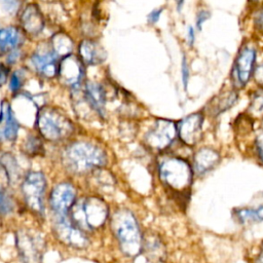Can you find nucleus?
<instances>
[{"label":"nucleus","instance_id":"nucleus-33","mask_svg":"<svg viewBox=\"0 0 263 263\" xmlns=\"http://www.w3.org/2000/svg\"><path fill=\"white\" fill-rule=\"evenodd\" d=\"M162 11H163V8H155V9L151 10V11L148 13V15H147V21H148V23H149L150 25L156 24V23L159 21Z\"/></svg>","mask_w":263,"mask_h":263},{"label":"nucleus","instance_id":"nucleus-26","mask_svg":"<svg viewBox=\"0 0 263 263\" xmlns=\"http://www.w3.org/2000/svg\"><path fill=\"white\" fill-rule=\"evenodd\" d=\"M249 111L255 116L263 117V90H258L253 95Z\"/></svg>","mask_w":263,"mask_h":263},{"label":"nucleus","instance_id":"nucleus-9","mask_svg":"<svg viewBox=\"0 0 263 263\" xmlns=\"http://www.w3.org/2000/svg\"><path fill=\"white\" fill-rule=\"evenodd\" d=\"M178 135L177 125L168 119H157L145 135V143L151 149L163 150L167 148Z\"/></svg>","mask_w":263,"mask_h":263},{"label":"nucleus","instance_id":"nucleus-38","mask_svg":"<svg viewBox=\"0 0 263 263\" xmlns=\"http://www.w3.org/2000/svg\"><path fill=\"white\" fill-rule=\"evenodd\" d=\"M255 77L258 81V83L263 85V65H261V67H259L256 71H255Z\"/></svg>","mask_w":263,"mask_h":263},{"label":"nucleus","instance_id":"nucleus-17","mask_svg":"<svg viewBox=\"0 0 263 263\" xmlns=\"http://www.w3.org/2000/svg\"><path fill=\"white\" fill-rule=\"evenodd\" d=\"M83 98L89 108L101 117L105 114L106 92L102 84L99 82L87 81L84 86Z\"/></svg>","mask_w":263,"mask_h":263},{"label":"nucleus","instance_id":"nucleus-13","mask_svg":"<svg viewBox=\"0 0 263 263\" xmlns=\"http://www.w3.org/2000/svg\"><path fill=\"white\" fill-rule=\"evenodd\" d=\"M202 121L201 113H193L180 120L177 125L180 140L188 146H194L201 137Z\"/></svg>","mask_w":263,"mask_h":263},{"label":"nucleus","instance_id":"nucleus-11","mask_svg":"<svg viewBox=\"0 0 263 263\" xmlns=\"http://www.w3.org/2000/svg\"><path fill=\"white\" fill-rule=\"evenodd\" d=\"M60 80L72 88L79 87L84 76V64L80 58L73 54L63 57L58 69Z\"/></svg>","mask_w":263,"mask_h":263},{"label":"nucleus","instance_id":"nucleus-2","mask_svg":"<svg viewBox=\"0 0 263 263\" xmlns=\"http://www.w3.org/2000/svg\"><path fill=\"white\" fill-rule=\"evenodd\" d=\"M64 165L75 174L87 173L106 164L107 156L102 148L87 142H75L63 152Z\"/></svg>","mask_w":263,"mask_h":263},{"label":"nucleus","instance_id":"nucleus-21","mask_svg":"<svg viewBox=\"0 0 263 263\" xmlns=\"http://www.w3.org/2000/svg\"><path fill=\"white\" fill-rule=\"evenodd\" d=\"M142 250L145 251L147 258L151 261L159 262L165 258L164 246L157 235H147L146 238L143 239Z\"/></svg>","mask_w":263,"mask_h":263},{"label":"nucleus","instance_id":"nucleus-35","mask_svg":"<svg viewBox=\"0 0 263 263\" xmlns=\"http://www.w3.org/2000/svg\"><path fill=\"white\" fill-rule=\"evenodd\" d=\"M255 145L257 148V152L259 154L260 159L263 161V133L258 135L255 140Z\"/></svg>","mask_w":263,"mask_h":263},{"label":"nucleus","instance_id":"nucleus-4","mask_svg":"<svg viewBox=\"0 0 263 263\" xmlns=\"http://www.w3.org/2000/svg\"><path fill=\"white\" fill-rule=\"evenodd\" d=\"M161 182L172 191L186 194L192 183V168L190 164L179 157H167L161 160L158 167Z\"/></svg>","mask_w":263,"mask_h":263},{"label":"nucleus","instance_id":"nucleus-7","mask_svg":"<svg viewBox=\"0 0 263 263\" xmlns=\"http://www.w3.org/2000/svg\"><path fill=\"white\" fill-rule=\"evenodd\" d=\"M46 180L41 172H30L22 184V192L27 205L37 214L43 213V195Z\"/></svg>","mask_w":263,"mask_h":263},{"label":"nucleus","instance_id":"nucleus-30","mask_svg":"<svg viewBox=\"0 0 263 263\" xmlns=\"http://www.w3.org/2000/svg\"><path fill=\"white\" fill-rule=\"evenodd\" d=\"M3 9L9 13H15L21 6L22 0H0Z\"/></svg>","mask_w":263,"mask_h":263},{"label":"nucleus","instance_id":"nucleus-15","mask_svg":"<svg viewBox=\"0 0 263 263\" xmlns=\"http://www.w3.org/2000/svg\"><path fill=\"white\" fill-rule=\"evenodd\" d=\"M18 122L7 101H3L0 109V142H13L18 134Z\"/></svg>","mask_w":263,"mask_h":263},{"label":"nucleus","instance_id":"nucleus-8","mask_svg":"<svg viewBox=\"0 0 263 263\" xmlns=\"http://www.w3.org/2000/svg\"><path fill=\"white\" fill-rule=\"evenodd\" d=\"M16 247L23 263H41L44 245L39 234L29 229L18 230Z\"/></svg>","mask_w":263,"mask_h":263},{"label":"nucleus","instance_id":"nucleus-16","mask_svg":"<svg viewBox=\"0 0 263 263\" xmlns=\"http://www.w3.org/2000/svg\"><path fill=\"white\" fill-rule=\"evenodd\" d=\"M21 25L24 31L30 35H38L45 26L43 14L36 4H28L22 11Z\"/></svg>","mask_w":263,"mask_h":263},{"label":"nucleus","instance_id":"nucleus-32","mask_svg":"<svg viewBox=\"0 0 263 263\" xmlns=\"http://www.w3.org/2000/svg\"><path fill=\"white\" fill-rule=\"evenodd\" d=\"M211 16L210 12L208 10H200L197 14H196V20H195V27L197 30H201L203 23L209 20Z\"/></svg>","mask_w":263,"mask_h":263},{"label":"nucleus","instance_id":"nucleus-40","mask_svg":"<svg viewBox=\"0 0 263 263\" xmlns=\"http://www.w3.org/2000/svg\"><path fill=\"white\" fill-rule=\"evenodd\" d=\"M184 2H185V0H176V4H177V9H178V11H181Z\"/></svg>","mask_w":263,"mask_h":263},{"label":"nucleus","instance_id":"nucleus-18","mask_svg":"<svg viewBox=\"0 0 263 263\" xmlns=\"http://www.w3.org/2000/svg\"><path fill=\"white\" fill-rule=\"evenodd\" d=\"M78 55L84 65L97 66L105 61L106 53L100 43L84 39L78 45Z\"/></svg>","mask_w":263,"mask_h":263},{"label":"nucleus","instance_id":"nucleus-36","mask_svg":"<svg viewBox=\"0 0 263 263\" xmlns=\"http://www.w3.org/2000/svg\"><path fill=\"white\" fill-rule=\"evenodd\" d=\"M187 42L189 46H192L195 42V30L192 26H189L187 29Z\"/></svg>","mask_w":263,"mask_h":263},{"label":"nucleus","instance_id":"nucleus-22","mask_svg":"<svg viewBox=\"0 0 263 263\" xmlns=\"http://www.w3.org/2000/svg\"><path fill=\"white\" fill-rule=\"evenodd\" d=\"M51 48L58 57H66L73 49V40L66 33H57L51 38Z\"/></svg>","mask_w":263,"mask_h":263},{"label":"nucleus","instance_id":"nucleus-5","mask_svg":"<svg viewBox=\"0 0 263 263\" xmlns=\"http://www.w3.org/2000/svg\"><path fill=\"white\" fill-rule=\"evenodd\" d=\"M36 125L40 135L51 142L66 139L73 132L71 120L62 111L52 107H44L37 112Z\"/></svg>","mask_w":263,"mask_h":263},{"label":"nucleus","instance_id":"nucleus-25","mask_svg":"<svg viewBox=\"0 0 263 263\" xmlns=\"http://www.w3.org/2000/svg\"><path fill=\"white\" fill-rule=\"evenodd\" d=\"M24 151L28 155H37V154H39L42 151L41 141L33 135L28 136L25 143H24Z\"/></svg>","mask_w":263,"mask_h":263},{"label":"nucleus","instance_id":"nucleus-31","mask_svg":"<svg viewBox=\"0 0 263 263\" xmlns=\"http://www.w3.org/2000/svg\"><path fill=\"white\" fill-rule=\"evenodd\" d=\"M181 77H182L184 88L187 89V85H188V81H189V77H190V71H189V66H188L186 57H183L182 62H181Z\"/></svg>","mask_w":263,"mask_h":263},{"label":"nucleus","instance_id":"nucleus-20","mask_svg":"<svg viewBox=\"0 0 263 263\" xmlns=\"http://www.w3.org/2000/svg\"><path fill=\"white\" fill-rule=\"evenodd\" d=\"M24 40L23 33L14 26H8L0 29V52L8 53L18 48Z\"/></svg>","mask_w":263,"mask_h":263},{"label":"nucleus","instance_id":"nucleus-39","mask_svg":"<svg viewBox=\"0 0 263 263\" xmlns=\"http://www.w3.org/2000/svg\"><path fill=\"white\" fill-rule=\"evenodd\" d=\"M256 263H263V243H262V247H261V250H260V253L256 259Z\"/></svg>","mask_w":263,"mask_h":263},{"label":"nucleus","instance_id":"nucleus-27","mask_svg":"<svg viewBox=\"0 0 263 263\" xmlns=\"http://www.w3.org/2000/svg\"><path fill=\"white\" fill-rule=\"evenodd\" d=\"M0 161L2 162V165L5 168V171L7 173V176L9 178H12V177L16 176L17 165H16V162L14 161L13 157H11L9 154H5L0 158Z\"/></svg>","mask_w":263,"mask_h":263},{"label":"nucleus","instance_id":"nucleus-1","mask_svg":"<svg viewBox=\"0 0 263 263\" xmlns=\"http://www.w3.org/2000/svg\"><path fill=\"white\" fill-rule=\"evenodd\" d=\"M111 229L124 255L136 257L141 253L143 236L132 211L128 209L117 210L111 218Z\"/></svg>","mask_w":263,"mask_h":263},{"label":"nucleus","instance_id":"nucleus-28","mask_svg":"<svg viewBox=\"0 0 263 263\" xmlns=\"http://www.w3.org/2000/svg\"><path fill=\"white\" fill-rule=\"evenodd\" d=\"M23 82H24V74L22 71H14L11 75H10V78H9V83H8V86H9V90L12 92V93H15L17 92L22 85H23Z\"/></svg>","mask_w":263,"mask_h":263},{"label":"nucleus","instance_id":"nucleus-24","mask_svg":"<svg viewBox=\"0 0 263 263\" xmlns=\"http://www.w3.org/2000/svg\"><path fill=\"white\" fill-rule=\"evenodd\" d=\"M262 209H263L262 206L259 209H239V210H236L234 214L237 220L241 223L250 222V221L259 222L263 220V216L261 214Z\"/></svg>","mask_w":263,"mask_h":263},{"label":"nucleus","instance_id":"nucleus-14","mask_svg":"<svg viewBox=\"0 0 263 263\" xmlns=\"http://www.w3.org/2000/svg\"><path fill=\"white\" fill-rule=\"evenodd\" d=\"M58 55L52 48H39L36 49L31 58L30 63L37 73L40 75L51 78L58 75Z\"/></svg>","mask_w":263,"mask_h":263},{"label":"nucleus","instance_id":"nucleus-10","mask_svg":"<svg viewBox=\"0 0 263 263\" xmlns=\"http://www.w3.org/2000/svg\"><path fill=\"white\" fill-rule=\"evenodd\" d=\"M256 49L253 47H242L233 64L232 79L237 87L245 86L255 72Z\"/></svg>","mask_w":263,"mask_h":263},{"label":"nucleus","instance_id":"nucleus-34","mask_svg":"<svg viewBox=\"0 0 263 263\" xmlns=\"http://www.w3.org/2000/svg\"><path fill=\"white\" fill-rule=\"evenodd\" d=\"M254 24H255V27L263 33V8H261L255 15V18H254Z\"/></svg>","mask_w":263,"mask_h":263},{"label":"nucleus","instance_id":"nucleus-37","mask_svg":"<svg viewBox=\"0 0 263 263\" xmlns=\"http://www.w3.org/2000/svg\"><path fill=\"white\" fill-rule=\"evenodd\" d=\"M7 77H8V69L5 66L0 65V86L5 83Z\"/></svg>","mask_w":263,"mask_h":263},{"label":"nucleus","instance_id":"nucleus-12","mask_svg":"<svg viewBox=\"0 0 263 263\" xmlns=\"http://www.w3.org/2000/svg\"><path fill=\"white\" fill-rule=\"evenodd\" d=\"M76 200V189L68 182H62L55 185L49 196V204L54 214H68Z\"/></svg>","mask_w":263,"mask_h":263},{"label":"nucleus","instance_id":"nucleus-3","mask_svg":"<svg viewBox=\"0 0 263 263\" xmlns=\"http://www.w3.org/2000/svg\"><path fill=\"white\" fill-rule=\"evenodd\" d=\"M69 214L71 220L82 230H95L105 224L109 209L100 197L88 196L75 200Z\"/></svg>","mask_w":263,"mask_h":263},{"label":"nucleus","instance_id":"nucleus-19","mask_svg":"<svg viewBox=\"0 0 263 263\" xmlns=\"http://www.w3.org/2000/svg\"><path fill=\"white\" fill-rule=\"evenodd\" d=\"M220 161V155L212 148L203 147L194 155V170L198 174H203L214 168Z\"/></svg>","mask_w":263,"mask_h":263},{"label":"nucleus","instance_id":"nucleus-6","mask_svg":"<svg viewBox=\"0 0 263 263\" xmlns=\"http://www.w3.org/2000/svg\"><path fill=\"white\" fill-rule=\"evenodd\" d=\"M53 231L63 243L75 248L84 249L88 245V238L84 231L69 218L68 214L58 215L53 221Z\"/></svg>","mask_w":263,"mask_h":263},{"label":"nucleus","instance_id":"nucleus-29","mask_svg":"<svg viewBox=\"0 0 263 263\" xmlns=\"http://www.w3.org/2000/svg\"><path fill=\"white\" fill-rule=\"evenodd\" d=\"M13 205L10 198L5 194L2 187L0 186V213L1 214H8L12 211Z\"/></svg>","mask_w":263,"mask_h":263},{"label":"nucleus","instance_id":"nucleus-23","mask_svg":"<svg viewBox=\"0 0 263 263\" xmlns=\"http://www.w3.org/2000/svg\"><path fill=\"white\" fill-rule=\"evenodd\" d=\"M237 100V95L236 92H227L222 95L221 97H218L214 100V103L212 107H210V111L212 112L213 115H218L221 112H224L225 110L229 109L231 106L235 104Z\"/></svg>","mask_w":263,"mask_h":263}]
</instances>
